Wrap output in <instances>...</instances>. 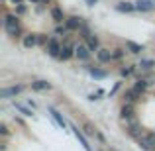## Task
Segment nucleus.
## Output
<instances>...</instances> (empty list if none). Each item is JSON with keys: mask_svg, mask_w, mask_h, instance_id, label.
Here are the masks:
<instances>
[{"mask_svg": "<svg viewBox=\"0 0 155 151\" xmlns=\"http://www.w3.org/2000/svg\"><path fill=\"white\" fill-rule=\"evenodd\" d=\"M4 28H6V31L10 35H18L20 34V22H18V18L12 16V14H8L6 16V22H4Z\"/></svg>", "mask_w": 155, "mask_h": 151, "instance_id": "1", "label": "nucleus"}, {"mask_svg": "<svg viewBox=\"0 0 155 151\" xmlns=\"http://www.w3.org/2000/svg\"><path fill=\"white\" fill-rule=\"evenodd\" d=\"M22 90H24L22 84H18V87H6V88H2V90H0V98H12V96L20 94Z\"/></svg>", "mask_w": 155, "mask_h": 151, "instance_id": "2", "label": "nucleus"}, {"mask_svg": "<svg viewBox=\"0 0 155 151\" xmlns=\"http://www.w3.org/2000/svg\"><path fill=\"white\" fill-rule=\"evenodd\" d=\"M140 145L143 149H155V133H145V136L140 137Z\"/></svg>", "mask_w": 155, "mask_h": 151, "instance_id": "3", "label": "nucleus"}, {"mask_svg": "<svg viewBox=\"0 0 155 151\" xmlns=\"http://www.w3.org/2000/svg\"><path fill=\"white\" fill-rule=\"evenodd\" d=\"M134 6L140 12H149L155 8V0H137V2H134Z\"/></svg>", "mask_w": 155, "mask_h": 151, "instance_id": "4", "label": "nucleus"}, {"mask_svg": "<svg viewBox=\"0 0 155 151\" xmlns=\"http://www.w3.org/2000/svg\"><path fill=\"white\" fill-rule=\"evenodd\" d=\"M61 49H63V47L59 45V41H57L55 38H53V39H49V41H47V53H49L51 57H59Z\"/></svg>", "mask_w": 155, "mask_h": 151, "instance_id": "5", "label": "nucleus"}, {"mask_svg": "<svg viewBox=\"0 0 155 151\" xmlns=\"http://www.w3.org/2000/svg\"><path fill=\"white\" fill-rule=\"evenodd\" d=\"M75 55L79 57L81 61H88V57H91V49H88V45H77L75 47Z\"/></svg>", "mask_w": 155, "mask_h": 151, "instance_id": "6", "label": "nucleus"}, {"mask_svg": "<svg viewBox=\"0 0 155 151\" xmlns=\"http://www.w3.org/2000/svg\"><path fill=\"white\" fill-rule=\"evenodd\" d=\"M71 130H73V133H75V137H77V140L81 141V145H83V147H84V151H91V145H88L87 137L83 136V132H81V130L77 128V126H71Z\"/></svg>", "mask_w": 155, "mask_h": 151, "instance_id": "7", "label": "nucleus"}, {"mask_svg": "<svg viewBox=\"0 0 155 151\" xmlns=\"http://www.w3.org/2000/svg\"><path fill=\"white\" fill-rule=\"evenodd\" d=\"M49 112H51V116H53V120H55V122H57V126H59V128H63V130H65V128H67V122H65V120H63V116H61V114H59V112H57V110H55V108H49Z\"/></svg>", "mask_w": 155, "mask_h": 151, "instance_id": "8", "label": "nucleus"}, {"mask_svg": "<svg viewBox=\"0 0 155 151\" xmlns=\"http://www.w3.org/2000/svg\"><path fill=\"white\" fill-rule=\"evenodd\" d=\"M73 55H75V49L71 45H63V49L59 53V59H71Z\"/></svg>", "mask_w": 155, "mask_h": 151, "instance_id": "9", "label": "nucleus"}, {"mask_svg": "<svg viewBox=\"0 0 155 151\" xmlns=\"http://www.w3.org/2000/svg\"><path fill=\"white\" fill-rule=\"evenodd\" d=\"M14 108L18 110V112H22L24 116H34V108H28V106L20 104V102H14Z\"/></svg>", "mask_w": 155, "mask_h": 151, "instance_id": "10", "label": "nucleus"}, {"mask_svg": "<svg viewBox=\"0 0 155 151\" xmlns=\"http://www.w3.org/2000/svg\"><path fill=\"white\" fill-rule=\"evenodd\" d=\"M112 57H114V53H110L108 49H98V61L100 63H108Z\"/></svg>", "mask_w": 155, "mask_h": 151, "instance_id": "11", "label": "nucleus"}, {"mask_svg": "<svg viewBox=\"0 0 155 151\" xmlns=\"http://www.w3.org/2000/svg\"><path fill=\"white\" fill-rule=\"evenodd\" d=\"M31 88L34 90H49L51 84L45 83V80H35V83H31Z\"/></svg>", "mask_w": 155, "mask_h": 151, "instance_id": "12", "label": "nucleus"}, {"mask_svg": "<svg viewBox=\"0 0 155 151\" xmlns=\"http://www.w3.org/2000/svg\"><path fill=\"white\" fill-rule=\"evenodd\" d=\"M126 45H128V49L132 51V53H141V51H143V45H140V43L132 41V39H128V41H126Z\"/></svg>", "mask_w": 155, "mask_h": 151, "instance_id": "13", "label": "nucleus"}, {"mask_svg": "<svg viewBox=\"0 0 155 151\" xmlns=\"http://www.w3.org/2000/svg\"><path fill=\"white\" fill-rule=\"evenodd\" d=\"M35 43H38V35L30 34V35H26V38H24V47H34Z\"/></svg>", "mask_w": 155, "mask_h": 151, "instance_id": "14", "label": "nucleus"}, {"mask_svg": "<svg viewBox=\"0 0 155 151\" xmlns=\"http://www.w3.org/2000/svg\"><path fill=\"white\" fill-rule=\"evenodd\" d=\"M116 10L118 12H132V10H136V6H134V4H130V2H120L116 6Z\"/></svg>", "mask_w": 155, "mask_h": 151, "instance_id": "15", "label": "nucleus"}, {"mask_svg": "<svg viewBox=\"0 0 155 151\" xmlns=\"http://www.w3.org/2000/svg\"><path fill=\"white\" fill-rule=\"evenodd\" d=\"M67 28H69V30H79V28H81V20L75 18V16H73V18H69L67 20Z\"/></svg>", "mask_w": 155, "mask_h": 151, "instance_id": "16", "label": "nucleus"}, {"mask_svg": "<svg viewBox=\"0 0 155 151\" xmlns=\"http://www.w3.org/2000/svg\"><path fill=\"white\" fill-rule=\"evenodd\" d=\"M88 73H91L94 79H104L106 77V71H100V69H94V67H88Z\"/></svg>", "mask_w": 155, "mask_h": 151, "instance_id": "17", "label": "nucleus"}, {"mask_svg": "<svg viewBox=\"0 0 155 151\" xmlns=\"http://www.w3.org/2000/svg\"><path fill=\"white\" fill-rule=\"evenodd\" d=\"M87 41H88V49L91 51H94L98 47V38H94V35H87Z\"/></svg>", "mask_w": 155, "mask_h": 151, "instance_id": "18", "label": "nucleus"}, {"mask_svg": "<svg viewBox=\"0 0 155 151\" xmlns=\"http://www.w3.org/2000/svg\"><path fill=\"white\" fill-rule=\"evenodd\" d=\"M84 132H87V136H98V132H96V128L91 124V122H87L84 124Z\"/></svg>", "mask_w": 155, "mask_h": 151, "instance_id": "19", "label": "nucleus"}, {"mask_svg": "<svg viewBox=\"0 0 155 151\" xmlns=\"http://www.w3.org/2000/svg\"><path fill=\"white\" fill-rule=\"evenodd\" d=\"M132 114H134V106L132 104H128V106L122 108V118H132Z\"/></svg>", "mask_w": 155, "mask_h": 151, "instance_id": "20", "label": "nucleus"}, {"mask_svg": "<svg viewBox=\"0 0 155 151\" xmlns=\"http://www.w3.org/2000/svg\"><path fill=\"white\" fill-rule=\"evenodd\" d=\"M51 16H53V20H55V22H63V12H61L59 8H53V10H51Z\"/></svg>", "mask_w": 155, "mask_h": 151, "instance_id": "21", "label": "nucleus"}, {"mask_svg": "<svg viewBox=\"0 0 155 151\" xmlns=\"http://www.w3.org/2000/svg\"><path fill=\"white\" fill-rule=\"evenodd\" d=\"M137 94H140V92H137L136 88H132V90H128V92H126V98H128L130 102H134V100L137 98Z\"/></svg>", "mask_w": 155, "mask_h": 151, "instance_id": "22", "label": "nucleus"}, {"mask_svg": "<svg viewBox=\"0 0 155 151\" xmlns=\"http://www.w3.org/2000/svg\"><path fill=\"white\" fill-rule=\"evenodd\" d=\"M140 67H141V69H151V67H155V63H153L151 59H141Z\"/></svg>", "mask_w": 155, "mask_h": 151, "instance_id": "23", "label": "nucleus"}, {"mask_svg": "<svg viewBox=\"0 0 155 151\" xmlns=\"http://www.w3.org/2000/svg\"><path fill=\"white\" fill-rule=\"evenodd\" d=\"M134 88H136L137 92H143L145 88H147V83H145V80H137V83H136V87H134Z\"/></svg>", "mask_w": 155, "mask_h": 151, "instance_id": "24", "label": "nucleus"}, {"mask_svg": "<svg viewBox=\"0 0 155 151\" xmlns=\"http://www.w3.org/2000/svg\"><path fill=\"white\" fill-rule=\"evenodd\" d=\"M132 71H134V69H132V67H128V69H126V67H124V69H122V71H120V73H122V77H128V75H132Z\"/></svg>", "mask_w": 155, "mask_h": 151, "instance_id": "25", "label": "nucleus"}, {"mask_svg": "<svg viewBox=\"0 0 155 151\" xmlns=\"http://www.w3.org/2000/svg\"><path fill=\"white\" fill-rule=\"evenodd\" d=\"M0 133H2V136H8V128H6V126H0Z\"/></svg>", "mask_w": 155, "mask_h": 151, "instance_id": "26", "label": "nucleus"}, {"mask_svg": "<svg viewBox=\"0 0 155 151\" xmlns=\"http://www.w3.org/2000/svg\"><path fill=\"white\" fill-rule=\"evenodd\" d=\"M122 55H124V53H122V49H116V51H114V57H116V59H120Z\"/></svg>", "mask_w": 155, "mask_h": 151, "instance_id": "27", "label": "nucleus"}, {"mask_svg": "<svg viewBox=\"0 0 155 151\" xmlns=\"http://www.w3.org/2000/svg\"><path fill=\"white\" fill-rule=\"evenodd\" d=\"M67 30H69V28H61V26H59V28H57L55 31H57V34H65V31H67Z\"/></svg>", "mask_w": 155, "mask_h": 151, "instance_id": "28", "label": "nucleus"}, {"mask_svg": "<svg viewBox=\"0 0 155 151\" xmlns=\"http://www.w3.org/2000/svg\"><path fill=\"white\" fill-rule=\"evenodd\" d=\"M87 2H88V6H94V4H96V0H87Z\"/></svg>", "mask_w": 155, "mask_h": 151, "instance_id": "29", "label": "nucleus"}, {"mask_svg": "<svg viewBox=\"0 0 155 151\" xmlns=\"http://www.w3.org/2000/svg\"><path fill=\"white\" fill-rule=\"evenodd\" d=\"M30 2H34V4H41L43 0H30Z\"/></svg>", "mask_w": 155, "mask_h": 151, "instance_id": "30", "label": "nucleus"}, {"mask_svg": "<svg viewBox=\"0 0 155 151\" xmlns=\"http://www.w3.org/2000/svg\"><path fill=\"white\" fill-rule=\"evenodd\" d=\"M12 4H22V0H10Z\"/></svg>", "mask_w": 155, "mask_h": 151, "instance_id": "31", "label": "nucleus"}]
</instances>
